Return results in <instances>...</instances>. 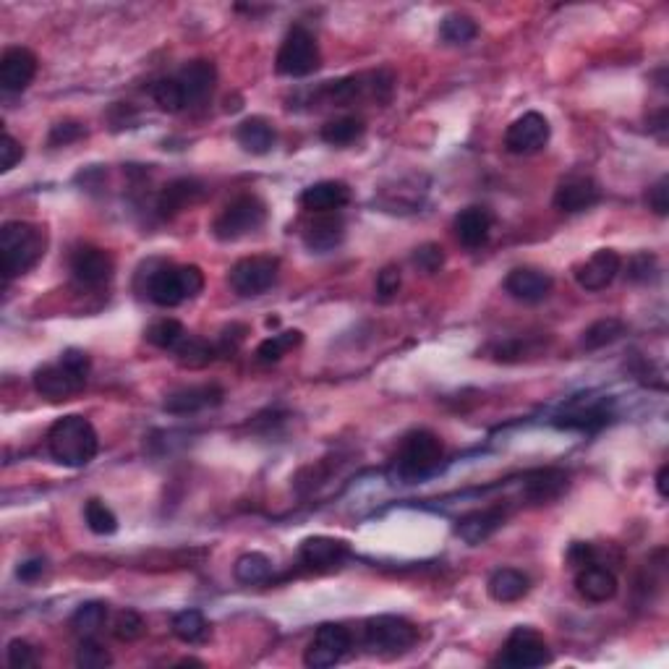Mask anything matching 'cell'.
Returning a JSON list of instances; mask_svg holds the SVG:
<instances>
[{
    "instance_id": "obj_6",
    "label": "cell",
    "mask_w": 669,
    "mask_h": 669,
    "mask_svg": "<svg viewBox=\"0 0 669 669\" xmlns=\"http://www.w3.org/2000/svg\"><path fill=\"white\" fill-rule=\"evenodd\" d=\"M319 63H322V53H319L317 37L301 24H293L280 42L275 71L288 79H304L317 71Z\"/></svg>"
},
{
    "instance_id": "obj_26",
    "label": "cell",
    "mask_w": 669,
    "mask_h": 669,
    "mask_svg": "<svg viewBox=\"0 0 669 669\" xmlns=\"http://www.w3.org/2000/svg\"><path fill=\"white\" fill-rule=\"evenodd\" d=\"M505 518H507L505 507H487V510L468 513L466 518H460L458 521V536L466 541V544H471V547L484 544V541L505 523Z\"/></svg>"
},
{
    "instance_id": "obj_22",
    "label": "cell",
    "mask_w": 669,
    "mask_h": 669,
    "mask_svg": "<svg viewBox=\"0 0 669 669\" xmlns=\"http://www.w3.org/2000/svg\"><path fill=\"white\" fill-rule=\"evenodd\" d=\"M298 555H301V562L309 565L314 570H332L340 568L348 555H351V549L348 544L340 539H332V536H311L301 544L298 549Z\"/></svg>"
},
{
    "instance_id": "obj_18",
    "label": "cell",
    "mask_w": 669,
    "mask_h": 669,
    "mask_svg": "<svg viewBox=\"0 0 669 669\" xmlns=\"http://www.w3.org/2000/svg\"><path fill=\"white\" fill-rule=\"evenodd\" d=\"M176 79L183 89V97H186V108L202 105L204 100H210L212 89H215L217 68L207 58H196V61H189L181 68V74Z\"/></svg>"
},
{
    "instance_id": "obj_50",
    "label": "cell",
    "mask_w": 669,
    "mask_h": 669,
    "mask_svg": "<svg viewBox=\"0 0 669 669\" xmlns=\"http://www.w3.org/2000/svg\"><path fill=\"white\" fill-rule=\"evenodd\" d=\"M646 199H649V207L656 212V215L667 217V212H669V178L667 176L659 178V181H656L654 186L649 189Z\"/></svg>"
},
{
    "instance_id": "obj_42",
    "label": "cell",
    "mask_w": 669,
    "mask_h": 669,
    "mask_svg": "<svg viewBox=\"0 0 669 669\" xmlns=\"http://www.w3.org/2000/svg\"><path fill=\"white\" fill-rule=\"evenodd\" d=\"M113 664V656L110 651L97 643L95 638H82L79 649H76V667L82 669H105Z\"/></svg>"
},
{
    "instance_id": "obj_17",
    "label": "cell",
    "mask_w": 669,
    "mask_h": 669,
    "mask_svg": "<svg viewBox=\"0 0 669 669\" xmlns=\"http://www.w3.org/2000/svg\"><path fill=\"white\" fill-rule=\"evenodd\" d=\"M225 398V390L220 385H191L173 390L165 398L163 411L173 413V416H189V413H199L204 408L220 406Z\"/></svg>"
},
{
    "instance_id": "obj_34",
    "label": "cell",
    "mask_w": 669,
    "mask_h": 669,
    "mask_svg": "<svg viewBox=\"0 0 669 669\" xmlns=\"http://www.w3.org/2000/svg\"><path fill=\"white\" fill-rule=\"evenodd\" d=\"M479 34V24H476L474 16L468 14H447L440 24V40L445 45H468V42L476 40Z\"/></svg>"
},
{
    "instance_id": "obj_36",
    "label": "cell",
    "mask_w": 669,
    "mask_h": 669,
    "mask_svg": "<svg viewBox=\"0 0 669 669\" xmlns=\"http://www.w3.org/2000/svg\"><path fill=\"white\" fill-rule=\"evenodd\" d=\"M625 335V322L617 317H607L599 319L594 325H588L586 332H583L581 345L586 351H599L604 345H612L615 340H620Z\"/></svg>"
},
{
    "instance_id": "obj_40",
    "label": "cell",
    "mask_w": 669,
    "mask_h": 669,
    "mask_svg": "<svg viewBox=\"0 0 669 669\" xmlns=\"http://www.w3.org/2000/svg\"><path fill=\"white\" fill-rule=\"evenodd\" d=\"M84 521H87L89 531L97 536H110L118 531V518H115V513L105 502L97 500V497L87 500V505H84Z\"/></svg>"
},
{
    "instance_id": "obj_39",
    "label": "cell",
    "mask_w": 669,
    "mask_h": 669,
    "mask_svg": "<svg viewBox=\"0 0 669 669\" xmlns=\"http://www.w3.org/2000/svg\"><path fill=\"white\" fill-rule=\"evenodd\" d=\"M609 421V411L604 406H588L583 411H570L557 419L562 429H578V432H596Z\"/></svg>"
},
{
    "instance_id": "obj_23",
    "label": "cell",
    "mask_w": 669,
    "mask_h": 669,
    "mask_svg": "<svg viewBox=\"0 0 669 669\" xmlns=\"http://www.w3.org/2000/svg\"><path fill=\"white\" fill-rule=\"evenodd\" d=\"M492 225L494 217L487 207H466V210H460L458 217H455L453 230L458 241L466 249H481V246L489 244V236H492Z\"/></svg>"
},
{
    "instance_id": "obj_3",
    "label": "cell",
    "mask_w": 669,
    "mask_h": 669,
    "mask_svg": "<svg viewBox=\"0 0 669 669\" xmlns=\"http://www.w3.org/2000/svg\"><path fill=\"white\" fill-rule=\"evenodd\" d=\"M204 291V272L196 264H165L157 262L152 270L149 262V275L144 283V293L152 304L173 309L181 306L183 301L196 298Z\"/></svg>"
},
{
    "instance_id": "obj_11",
    "label": "cell",
    "mask_w": 669,
    "mask_h": 669,
    "mask_svg": "<svg viewBox=\"0 0 669 669\" xmlns=\"http://www.w3.org/2000/svg\"><path fill=\"white\" fill-rule=\"evenodd\" d=\"M500 664L518 669H536L552 664V651H549L544 636L536 633L534 628H515L502 646Z\"/></svg>"
},
{
    "instance_id": "obj_15",
    "label": "cell",
    "mask_w": 669,
    "mask_h": 669,
    "mask_svg": "<svg viewBox=\"0 0 669 669\" xmlns=\"http://www.w3.org/2000/svg\"><path fill=\"white\" fill-rule=\"evenodd\" d=\"M620 270H622L620 254L612 249H599L594 257L588 259V262H583L581 267L575 270V283L581 285L583 291L599 293L615 283Z\"/></svg>"
},
{
    "instance_id": "obj_32",
    "label": "cell",
    "mask_w": 669,
    "mask_h": 669,
    "mask_svg": "<svg viewBox=\"0 0 669 669\" xmlns=\"http://www.w3.org/2000/svg\"><path fill=\"white\" fill-rule=\"evenodd\" d=\"M366 126L361 118H353V115H343V118H335V121H327L322 126V142H327L330 147H348V144L359 142L364 136Z\"/></svg>"
},
{
    "instance_id": "obj_29",
    "label": "cell",
    "mask_w": 669,
    "mask_h": 669,
    "mask_svg": "<svg viewBox=\"0 0 669 669\" xmlns=\"http://www.w3.org/2000/svg\"><path fill=\"white\" fill-rule=\"evenodd\" d=\"M565 492H568V474H562L557 468L536 471L526 481V497L531 502H536V505H547V502L560 500Z\"/></svg>"
},
{
    "instance_id": "obj_46",
    "label": "cell",
    "mask_w": 669,
    "mask_h": 669,
    "mask_svg": "<svg viewBox=\"0 0 669 669\" xmlns=\"http://www.w3.org/2000/svg\"><path fill=\"white\" fill-rule=\"evenodd\" d=\"M400 285H403V275H400L398 267H385V270L377 275V298L382 304H390L392 298L398 296Z\"/></svg>"
},
{
    "instance_id": "obj_9",
    "label": "cell",
    "mask_w": 669,
    "mask_h": 669,
    "mask_svg": "<svg viewBox=\"0 0 669 669\" xmlns=\"http://www.w3.org/2000/svg\"><path fill=\"white\" fill-rule=\"evenodd\" d=\"M280 275V262L275 257H246L241 262L233 264V270L228 275L230 288L238 293V296L251 298V296H262L278 283Z\"/></svg>"
},
{
    "instance_id": "obj_38",
    "label": "cell",
    "mask_w": 669,
    "mask_h": 669,
    "mask_svg": "<svg viewBox=\"0 0 669 669\" xmlns=\"http://www.w3.org/2000/svg\"><path fill=\"white\" fill-rule=\"evenodd\" d=\"M176 356L181 366L199 369V366H207L215 361L217 348L212 343H207L204 338H194V335H189V338L183 340V343L176 348Z\"/></svg>"
},
{
    "instance_id": "obj_5",
    "label": "cell",
    "mask_w": 669,
    "mask_h": 669,
    "mask_svg": "<svg viewBox=\"0 0 669 669\" xmlns=\"http://www.w3.org/2000/svg\"><path fill=\"white\" fill-rule=\"evenodd\" d=\"M264 223H267V204L257 194H241L220 210L212 223V233L217 241L230 244L257 233Z\"/></svg>"
},
{
    "instance_id": "obj_51",
    "label": "cell",
    "mask_w": 669,
    "mask_h": 669,
    "mask_svg": "<svg viewBox=\"0 0 669 669\" xmlns=\"http://www.w3.org/2000/svg\"><path fill=\"white\" fill-rule=\"evenodd\" d=\"M48 570V562L42 560V557H34V560L21 562L19 568H16V575H19V581L24 583H37Z\"/></svg>"
},
{
    "instance_id": "obj_24",
    "label": "cell",
    "mask_w": 669,
    "mask_h": 669,
    "mask_svg": "<svg viewBox=\"0 0 669 669\" xmlns=\"http://www.w3.org/2000/svg\"><path fill=\"white\" fill-rule=\"evenodd\" d=\"M301 207L314 215H325V212H338L343 210L345 204L351 202V189L348 183L343 181H319L311 183L309 189H304L301 194Z\"/></svg>"
},
{
    "instance_id": "obj_27",
    "label": "cell",
    "mask_w": 669,
    "mask_h": 669,
    "mask_svg": "<svg viewBox=\"0 0 669 669\" xmlns=\"http://www.w3.org/2000/svg\"><path fill=\"white\" fill-rule=\"evenodd\" d=\"M236 142L241 144L244 152H249V155H267V152L275 147V142H278V131H275V126H272L267 118H262V115H251V118H246V121L238 126Z\"/></svg>"
},
{
    "instance_id": "obj_19",
    "label": "cell",
    "mask_w": 669,
    "mask_h": 669,
    "mask_svg": "<svg viewBox=\"0 0 669 669\" xmlns=\"http://www.w3.org/2000/svg\"><path fill=\"white\" fill-rule=\"evenodd\" d=\"M555 280L534 267H515L505 278V291L521 304H539L552 293Z\"/></svg>"
},
{
    "instance_id": "obj_7",
    "label": "cell",
    "mask_w": 669,
    "mask_h": 669,
    "mask_svg": "<svg viewBox=\"0 0 669 669\" xmlns=\"http://www.w3.org/2000/svg\"><path fill=\"white\" fill-rule=\"evenodd\" d=\"M419 638V630L406 617L379 615L364 625L366 649L379 656H398L408 651Z\"/></svg>"
},
{
    "instance_id": "obj_47",
    "label": "cell",
    "mask_w": 669,
    "mask_h": 669,
    "mask_svg": "<svg viewBox=\"0 0 669 669\" xmlns=\"http://www.w3.org/2000/svg\"><path fill=\"white\" fill-rule=\"evenodd\" d=\"M8 664L14 669H29L37 664V656H34V646L24 638H14L8 643Z\"/></svg>"
},
{
    "instance_id": "obj_21",
    "label": "cell",
    "mask_w": 669,
    "mask_h": 669,
    "mask_svg": "<svg viewBox=\"0 0 669 669\" xmlns=\"http://www.w3.org/2000/svg\"><path fill=\"white\" fill-rule=\"evenodd\" d=\"M575 588H578V594H581L586 602L604 604L609 602V599H615L620 583H617V575L609 568H604L599 562H588V565L578 568Z\"/></svg>"
},
{
    "instance_id": "obj_14",
    "label": "cell",
    "mask_w": 669,
    "mask_h": 669,
    "mask_svg": "<svg viewBox=\"0 0 669 669\" xmlns=\"http://www.w3.org/2000/svg\"><path fill=\"white\" fill-rule=\"evenodd\" d=\"M113 272V257L105 249H100V246H79L71 254V275H74L79 285H87V288L105 285L113 278Z\"/></svg>"
},
{
    "instance_id": "obj_37",
    "label": "cell",
    "mask_w": 669,
    "mask_h": 669,
    "mask_svg": "<svg viewBox=\"0 0 669 669\" xmlns=\"http://www.w3.org/2000/svg\"><path fill=\"white\" fill-rule=\"evenodd\" d=\"M301 343H304V332H301V330L280 332V335H272V338H267V340H262V343H259L257 359L262 361V364H278L285 353L293 351V348H298Z\"/></svg>"
},
{
    "instance_id": "obj_10",
    "label": "cell",
    "mask_w": 669,
    "mask_h": 669,
    "mask_svg": "<svg viewBox=\"0 0 669 669\" xmlns=\"http://www.w3.org/2000/svg\"><path fill=\"white\" fill-rule=\"evenodd\" d=\"M353 636L351 630L340 622H325L319 625L309 649L304 654V664L311 669H327L343 662V656L351 651Z\"/></svg>"
},
{
    "instance_id": "obj_12",
    "label": "cell",
    "mask_w": 669,
    "mask_h": 669,
    "mask_svg": "<svg viewBox=\"0 0 669 669\" xmlns=\"http://www.w3.org/2000/svg\"><path fill=\"white\" fill-rule=\"evenodd\" d=\"M552 126L541 113H523L505 131V149L513 155H534L549 144Z\"/></svg>"
},
{
    "instance_id": "obj_28",
    "label": "cell",
    "mask_w": 669,
    "mask_h": 669,
    "mask_svg": "<svg viewBox=\"0 0 669 669\" xmlns=\"http://www.w3.org/2000/svg\"><path fill=\"white\" fill-rule=\"evenodd\" d=\"M487 591L497 604H513L521 602L523 596L531 591V578L523 570L500 568L494 570L487 583Z\"/></svg>"
},
{
    "instance_id": "obj_33",
    "label": "cell",
    "mask_w": 669,
    "mask_h": 669,
    "mask_svg": "<svg viewBox=\"0 0 669 669\" xmlns=\"http://www.w3.org/2000/svg\"><path fill=\"white\" fill-rule=\"evenodd\" d=\"M144 338H147V343L160 348V351H176L178 345L189 338V332H186V327H183L178 319L165 317L152 322V325L147 327V332H144Z\"/></svg>"
},
{
    "instance_id": "obj_1",
    "label": "cell",
    "mask_w": 669,
    "mask_h": 669,
    "mask_svg": "<svg viewBox=\"0 0 669 669\" xmlns=\"http://www.w3.org/2000/svg\"><path fill=\"white\" fill-rule=\"evenodd\" d=\"M48 236L40 225L11 220L0 228V272L3 278L14 280L29 272L45 257Z\"/></svg>"
},
{
    "instance_id": "obj_43",
    "label": "cell",
    "mask_w": 669,
    "mask_h": 669,
    "mask_svg": "<svg viewBox=\"0 0 669 669\" xmlns=\"http://www.w3.org/2000/svg\"><path fill=\"white\" fill-rule=\"evenodd\" d=\"M113 636L118 638V641L123 643H134L139 641V638L144 636V630H147V625H144L142 615L139 612H134V609H123V612H118L113 620Z\"/></svg>"
},
{
    "instance_id": "obj_25",
    "label": "cell",
    "mask_w": 669,
    "mask_h": 669,
    "mask_svg": "<svg viewBox=\"0 0 669 669\" xmlns=\"http://www.w3.org/2000/svg\"><path fill=\"white\" fill-rule=\"evenodd\" d=\"M204 196V183L196 178H176V181L165 183L160 196H157V212L160 217H176L183 210H189Z\"/></svg>"
},
{
    "instance_id": "obj_13",
    "label": "cell",
    "mask_w": 669,
    "mask_h": 669,
    "mask_svg": "<svg viewBox=\"0 0 669 669\" xmlns=\"http://www.w3.org/2000/svg\"><path fill=\"white\" fill-rule=\"evenodd\" d=\"M599 199H602V189L591 176L573 173V176L562 178L557 183L555 207L565 215H578V212L591 210L594 204H599Z\"/></svg>"
},
{
    "instance_id": "obj_45",
    "label": "cell",
    "mask_w": 669,
    "mask_h": 669,
    "mask_svg": "<svg viewBox=\"0 0 669 669\" xmlns=\"http://www.w3.org/2000/svg\"><path fill=\"white\" fill-rule=\"evenodd\" d=\"M413 264L419 267L426 275H434L445 267V249L440 244H421L419 249L413 251Z\"/></svg>"
},
{
    "instance_id": "obj_35",
    "label": "cell",
    "mask_w": 669,
    "mask_h": 669,
    "mask_svg": "<svg viewBox=\"0 0 669 669\" xmlns=\"http://www.w3.org/2000/svg\"><path fill=\"white\" fill-rule=\"evenodd\" d=\"M108 622V604L102 602H87L76 609L71 615V628H74L76 636L82 638H95Z\"/></svg>"
},
{
    "instance_id": "obj_2",
    "label": "cell",
    "mask_w": 669,
    "mask_h": 669,
    "mask_svg": "<svg viewBox=\"0 0 669 669\" xmlns=\"http://www.w3.org/2000/svg\"><path fill=\"white\" fill-rule=\"evenodd\" d=\"M48 450L61 466L82 468L97 458L100 437H97L92 421L71 413V416H63L50 426Z\"/></svg>"
},
{
    "instance_id": "obj_16",
    "label": "cell",
    "mask_w": 669,
    "mask_h": 669,
    "mask_svg": "<svg viewBox=\"0 0 669 669\" xmlns=\"http://www.w3.org/2000/svg\"><path fill=\"white\" fill-rule=\"evenodd\" d=\"M37 55L29 48H8L0 55V87L3 92H24L37 76Z\"/></svg>"
},
{
    "instance_id": "obj_44",
    "label": "cell",
    "mask_w": 669,
    "mask_h": 669,
    "mask_svg": "<svg viewBox=\"0 0 669 669\" xmlns=\"http://www.w3.org/2000/svg\"><path fill=\"white\" fill-rule=\"evenodd\" d=\"M656 272H659V264H656V257L649 251H641V254L630 257L628 264H625V278L630 283H651L656 278Z\"/></svg>"
},
{
    "instance_id": "obj_31",
    "label": "cell",
    "mask_w": 669,
    "mask_h": 669,
    "mask_svg": "<svg viewBox=\"0 0 669 669\" xmlns=\"http://www.w3.org/2000/svg\"><path fill=\"white\" fill-rule=\"evenodd\" d=\"M170 628H173V636L178 641L189 643V646L207 641V636H210V622H207V617L199 609H183V612H178L173 617Z\"/></svg>"
},
{
    "instance_id": "obj_41",
    "label": "cell",
    "mask_w": 669,
    "mask_h": 669,
    "mask_svg": "<svg viewBox=\"0 0 669 669\" xmlns=\"http://www.w3.org/2000/svg\"><path fill=\"white\" fill-rule=\"evenodd\" d=\"M152 97H155V102L160 105V110H165V113H178V110L186 108V97H183V89L181 84H178L176 76H173V79H160V82H155V87H152Z\"/></svg>"
},
{
    "instance_id": "obj_30",
    "label": "cell",
    "mask_w": 669,
    "mask_h": 669,
    "mask_svg": "<svg viewBox=\"0 0 669 669\" xmlns=\"http://www.w3.org/2000/svg\"><path fill=\"white\" fill-rule=\"evenodd\" d=\"M233 575L244 586H262L272 578V560L262 552H246L233 565Z\"/></svg>"
},
{
    "instance_id": "obj_48",
    "label": "cell",
    "mask_w": 669,
    "mask_h": 669,
    "mask_svg": "<svg viewBox=\"0 0 669 669\" xmlns=\"http://www.w3.org/2000/svg\"><path fill=\"white\" fill-rule=\"evenodd\" d=\"M21 160H24V147H21L14 136L6 131L3 139H0V170L8 173V170H14Z\"/></svg>"
},
{
    "instance_id": "obj_8",
    "label": "cell",
    "mask_w": 669,
    "mask_h": 669,
    "mask_svg": "<svg viewBox=\"0 0 669 669\" xmlns=\"http://www.w3.org/2000/svg\"><path fill=\"white\" fill-rule=\"evenodd\" d=\"M442 455H445V447L442 440L429 429H419V432H411L403 440V447L398 453V474L406 481L421 479V476L432 474L434 468L440 466Z\"/></svg>"
},
{
    "instance_id": "obj_20",
    "label": "cell",
    "mask_w": 669,
    "mask_h": 669,
    "mask_svg": "<svg viewBox=\"0 0 669 669\" xmlns=\"http://www.w3.org/2000/svg\"><path fill=\"white\" fill-rule=\"evenodd\" d=\"M304 246L314 254H327V251H335L345 238V223L343 217L335 215V212H325V215H314L306 223L304 233Z\"/></svg>"
},
{
    "instance_id": "obj_4",
    "label": "cell",
    "mask_w": 669,
    "mask_h": 669,
    "mask_svg": "<svg viewBox=\"0 0 669 669\" xmlns=\"http://www.w3.org/2000/svg\"><path fill=\"white\" fill-rule=\"evenodd\" d=\"M89 369H92V361H89L87 353L79 351V348H68L61 361L42 366L34 372V390L40 392L42 398L66 400L84 390Z\"/></svg>"
},
{
    "instance_id": "obj_53",
    "label": "cell",
    "mask_w": 669,
    "mask_h": 669,
    "mask_svg": "<svg viewBox=\"0 0 669 669\" xmlns=\"http://www.w3.org/2000/svg\"><path fill=\"white\" fill-rule=\"evenodd\" d=\"M667 476H669V466L664 463L662 468H659V474H656V492H659V497L662 500H667Z\"/></svg>"
},
{
    "instance_id": "obj_49",
    "label": "cell",
    "mask_w": 669,
    "mask_h": 669,
    "mask_svg": "<svg viewBox=\"0 0 669 669\" xmlns=\"http://www.w3.org/2000/svg\"><path fill=\"white\" fill-rule=\"evenodd\" d=\"M84 136V126L76 121H61L55 123L53 131H50V144L53 147H66V144H74L76 139Z\"/></svg>"
},
{
    "instance_id": "obj_52",
    "label": "cell",
    "mask_w": 669,
    "mask_h": 669,
    "mask_svg": "<svg viewBox=\"0 0 669 669\" xmlns=\"http://www.w3.org/2000/svg\"><path fill=\"white\" fill-rule=\"evenodd\" d=\"M594 547H591V544H581V541H578V544H573V547H570V552H568V560L573 562L575 568H583V565H588V562H594Z\"/></svg>"
}]
</instances>
